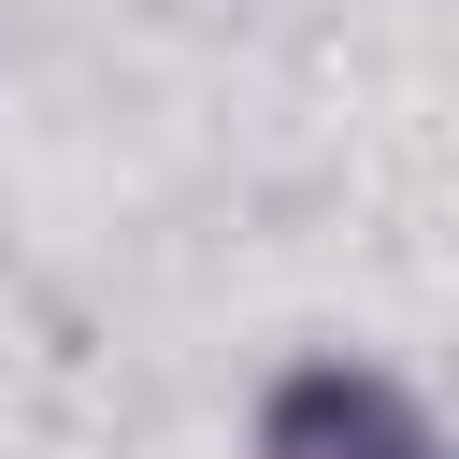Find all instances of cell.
<instances>
[{
	"label": "cell",
	"instance_id": "cell-1",
	"mask_svg": "<svg viewBox=\"0 0 459 459\" xmlns=\"http://www.w3.org/2000/svg\"><path fill=\"white\" fill-rule=\"evenodd\" d=\"M258 459H430V416H416L387 373H359V359H316V373H287V387H273V416H258Z\"/></svg>",
	"mask_w": 459,
	"mask_h": 459
}]
</instances>
